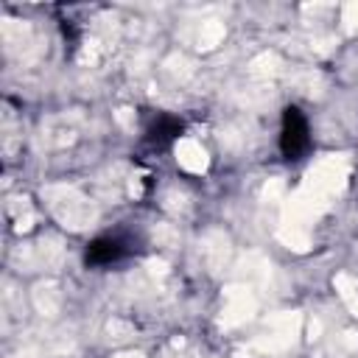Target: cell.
<instances>
[{"instance_id": "cell-3", "label": "cell", "mask_w": 358, "mask_h": 358, "mask_svg": "<svg viewBox=\"0 0 358 358\" xmlns=\"http://www.w3.org/2000/svg\"><path fill=\"white\" fill-rule=\"evenodd\" d=\"M182 131H185V123H182L176 115L157 112V115H151V120L145 123V143L154 145V148H165V145H171Z\"/></svg>"}, {"instance_id": "cell-1", "label": "cell", "mask_w": 358, "mask_h": 358, "mask_svg": "<svg viewBox=\"0 0 358 358\" xmlns=\"http://www.w3.org/2000/svg\"><path fill=\"white\" fill-rule=\"evenodd\" d=\"M140 246H137V238L131 232H109V235H101L95 241L87 243V252H84V263L92 266V268H101V266H112V263H120L126 260L129 255H134Z\"/></svg>"}, {"instance_id": "cell-2", "label": "cell", "mask_w": 358, "mask_h": 358, "mask_svg": "<svg viewBox=\"0 0 358 358\" xmlns=\"http://www.w3.org/2000/svg\"><path fill=\"white\" fill-rule=\"evenodd\" d=\"M308 148H310L308 117L302 115L299 106H285L280 123V154L285 159H299L308 154Z\"/></svg>"}]
</instances>
